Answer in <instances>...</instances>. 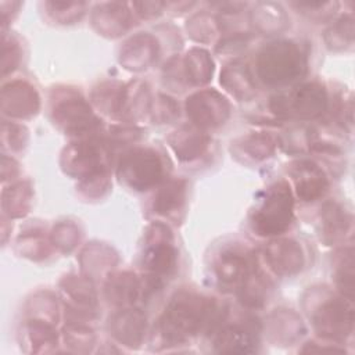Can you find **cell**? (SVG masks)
<instances>
[{"instance_id": "1", "label": "cell", "mask_w": 355, "mask_h": 355, "mask_svg": "<svg viewBox=\"0 0 355 355\" xmlns=\"http://www.w3.org/2000/svg\"><path fill=\"white\" fill-rule=\"evenodd\" d=\"M215 311L212 298L190 291H179L172 297L159 319V333L171 343L194 337L211 320Z\"/></svg>"}, {"instance_id": "8", "label": "cell", "mask_w": 355, "mask_h": 355, "mask_svg": "<svg viewBox=\"0 0 355 355\" xmlns=\"http://www.w3.org/2000/svg\"><path fill=\"white\" fill-rule=\"evenodd\" d=\"M176 248L171 230L161 223H154L147 229L141 265L150 276L162 279L169 275L176 265Z\"/></svg>"}, {"instance_id": "17", "label": "cell", "mask_w": 355, "mask_h": 355, "mask_svg": "<svg viewBox=\"0 0 355 355\" xmlns=\"http://www.w3.org/2000/svg\"><path fill=\"white\" fill-rule=\"evenodd\" d=\"M171 147L182 161L201 157L208 147V136L198 126H182L169 136Z\"/></svg>"}, {"instance_id": "21", "label": "cell", "mask_w": 355, "mask_h": 355, "mask_svg": "<svg viewBox=\"0 0 355 355\" xmlns=\"http://www.w3.org/2000/svg\"><path fill=\"white\" fill-rule=\"evenodd\" d=\"M352 218L338 202H327L322 209V239L331 244L341 240L351 229Z\"/></svg>"}, {"instance_id": "25", "label": "cell", "mask_w": 355, "mask_h": 355, "mask_svg": "<svg viewBox=\"0 0 355 355\" xmlns=\"http://www.w3.org/2000/svg\"><path fill=\"white\" fill-rule=\"evenodd\" d=\"M184 76L187 78V82H191L194 85H202L207 83L214 71L212 60L209 58V54L205 50L201 49H193L187 53L184 58Z\"/></svg>"}, {"instance_id": "9", "label": "cell", "mask_w": 355, "mask_h": 355, "mask_svg": "<svg viewBox=\"0 0 355 355\" xmlns=\"http://www.w3.org/2000/svg\"><path fill=\"white\" fill-rule=\"evenodd\" d=\"M312 323L319 336L327 340H345L352 331V305L345 298L329 297L313 309Z\"/></svg>"}, {"instance_id": "23", "label": "cell", "mask_w": 355, "mask_h": 355, "mask_svg": "<svg viewBox=\"0 0 355 355\" xmlns=\"http://www.w3.org/2000/svg\"><path fill=\"white\" fill-rule=\"evenodd\" d=\"M186 198V182L182 179L165 183L155 194L153 209L155 214L169 216L182 209Z\"/></svg>"}, {"instance_id": "7", "label": "cell", "mask_w": 355, "mask_h": 355, "mask_svg": "<svg viewBox=\"0 0 355 355\" xmlns=\"http://www.w3.org/2000/svg\"><path fill=\"white\" fill-rule=\"evenodd\" d=\"M108 148L104 143L83 140L72 143L62 153V168L82 180L107 173Z\"/></svg>"}, {"instance_id": "4", "label": "cell", "mask_w": 355, "mask_h": 355, "mask_svg": "<svg viewBox=\"0 0 355 355\" xmlns=\"http://www.w3.org/2000/svg\"><path fill=\"white\" fill-rule=\"evenodd\" d=\"M116 175L128 187L144 191L161 182L164 164L155 150L133 148L121 158Z\"/></svg>"}, {"instance_id": "12", "label": "cell", "mask_w": 355, "mask_h": 355, "mask_svg": "<svg viewBox=\"0 0 355 355\" xmlns=\"http://www.w3.org/2000/svg\"><path fill=\"white\" fill-rule=\"evenodd\" d=\"M215 275L218 280L225 286H240L243 280L254 270V257L239 247L225 250L219 254L215 262Z\"/></svg>"}, {"instance_id": "31", "label": "cell", "mask_w": 355, "mask_h": 355, "mask_svg": "<svg viewBox=\"0 0 355 355\" xmlns=\"http://www.w3.org/2000/svg\"><path fill=\"white\" fill-rule=\"evenodd\" d=\"M46 7L49 8V12L54 15L55 19H60L61 22H67L65 14H68L69 19L73 21L76 18H80V15L85 11L86 4L85 3H76V1H51L46 3Z\"/></svg>"}, {"instance_id": "14", "label": "cell", "mask_w": 355, "mask_h": 355, "mask_svg": "<svg viewBox=\"0 0 355 355\" xmlns=\"http://www.w3.org/2000/svg\"><path fill=\"white\" fill-rule=\"evenodd\" d=\"M3 111L11 116H31L39 108V97L32 86L14 82L3 87Z\"/></svg>"}, {"instance_id": "19", "label": "cell", "mask_w": 355, "mask_h": 355, "mask_svg": "<svg viewBox=\"0 0 355 355\" xmlns=\"http://www.w3.org/2000/svg\"><path fill=\"white\" fill-rule=\"evenodd\" d=\"M157 54V42L150 35H137L125 43L121 51V62L128 69L140 71L147 68Z\"/></svg>"}, {"instance_id": "26", "label": "cell", "mask_w": 355, "mask_h": 355, "mask_svg": "<svg viewBox=\"0 0 355 355\" xmlns=\"http://www.w3.org/2000/svg\"><path fill=\"white\" fill-rule=\"evenodd\" d=\"M126 87L116 82H105L93 92L94 104L105 114H116L123 111Z\"/></svg>"}, {"instance_id": "22", "label": "cell", "mask_w": 355, "mask_h": 355, "mask_svg": "<svg viewBox=\"0 0 355 355\" xmlns=\"http://www.w3.org/2000/svg\"><path fill=\"white\" fill-rule=\"evenodd\" d=\"M255 336L241 324H227L216 334L215 347L219 352H254Z\"/></svg>"}, {"instance_id": "28", "label": "cell", "mask_w": 355, "mask_h": 355, "mask_svg": "<svg viewBox=\"0 0 355 355\" xmlns=\"http://www.w3.org/2000/svg\"><path fill=\"white\" fill-rule=\"evenodd\" d=\"M275 139L263 132L252 133L243 140V150L248 154V157L257 161L270 157L275 151Z\"/></svg>"}, {"instance_id": "3", "label": "cell", "mask_w": 355, "mask_h": 355, "mask_svg": "<svg viewBox=\"0 0 355 355\" xmlns=\"http://www.w3.org/2000/svg\"><path fill=\"white\" fill-rule=\"evenodd\" d=\"M294 200L287 182L279 180L268 190L261 207L251 219L252 230L263 237L284 233L293 220Z\"/></svg>"}, {"instance_id": "5", "label": "cell", "mask_w": 355, "mask_h": 355, "mask_svg": "<svg viewBox=\"0 0 355 355\" xmlns=\"http://www.w3.org/2000/svg\"><path fill=\"white\" fill-rule=\"evenodd\" d=\"M327 108V93L319 83H304L288 94H277L270 98V110L280 116L313 119Z\"/></svg>"}, {"instance_id": "11", "label": "cell", "mask_w": 355, "mask_h": 355, "mask_svg": "<svg viewBox=\"0 0 355 355\" xmlns=\"http://www.w3.org/2000/svg\"><path fill=\"white\" fill-rule=\"evenodd\" d=\"M288 173L294 182L295 194L301 201H315L329 189V180L323 169L309 159L293 162L288 168Z\"/></svg>"}, {"instance_id": "2", "label": "cell", "mask_w": 355, "mask_h": 355, "mask_svg": "<svg viewBox=\"0 0 355 355\" xmlns=\"http://www.w3.org/2000/svg\"><path fill=\"white\" fill-rule=\"evenodd\" d=\"M306 71V57L301 47L290 40H275L265 44L257 57L259 79L273 87L295 82Z\"/></svg>"}, {"instance_id": "33", "label": "cell", "mask_w": 355, "mask_h": 355, "mask_svg": "<svg viewBox=\"0 0 355 355\" xmlns=\"http://www.w3.org/2000/svg\"><path fill=\"white\" fill-rule=\"evenodd\" d=\"M28 187H25L24 183L15 184L14 187H11L10 190V207L6 208L8 209L7 212L12 216H19L24 215L28 209V200H29V193L26 190Z\"/></svg>"}, {"instance_id": "29", "label": "cell", "mask_w": 355, "mask_h": 355, "mask_svg": "<svg viewBox=\"0 0 355 355\" xmlns=\"http://www.w3.org/2000/svg\"><path fill=\"white\" fill-rule=\"evenodd\" d=\"M326 40L329 46L333 49L336 47H345V44H351L354 40V19L351 15H345L337 21L334 26H331L326 32Z\"/></svg>"}, {"instance_id": "32", "label": "cell", "mask_w": 355, "mask_h": 355, "mask_svg": "<svg viewBox=\"0 0 355 355\" xmlns=\"http://www.w3.org/2000/svg\"><path fill=\"white\" fill-rule=\"evenodd\" d=\"M187 29H190L191 36H194L197 32H200L197 35L196 40L207 42L216 32V19L208 14H198L191 18L190 28H187Z\"/></svg>"}, {"instance_id": "24", "label": "cell", "mask_w": 355, "mask_h": 355, "mask_svg": "<svg viewBox=\"0 0 355 355\" xmlns=\"http://www.w3.org/2000/svg\"><path fill=\"white\" fill-rule=\"evenodd\" d=\"M269 282L262 273L254 269L240 284V300L250 308L262 306L269 295Z\"/></svg>"}, {"instance_id": "13", "label": "cell", "mask_w": 355, "mask_h": 355, "mask_svg": "<svg viewBox=\"0 0 355 355\" xmlns=\"http://www.w3.org/2000/svg\"><path fill=\"white\" fill-rule=\"evenodd\" d=\"M265 258L275 273L293 276L304 266V254L300 244L294 240H273L265 247Z\"/></svg>"}, {"instance_id": "30", "label": "cell", "mask_w": 355, "mask_h": 355, "mask_svg": "<svg viewBox=\"0 0 355 355\" xmlns=\"http://www.w3.org/2000/svg\"><path fill=\"white\" fill-rule=\"evenodd\" d=\"M65 283V290L79 302H85L86 305H93L96 302V295L93 291L92 284L85 280V279H76V277H69L64 280Z\"/></svg>"}, {"instance_id": "16", "label": "cell", "mask_w": 355, "mask_h": 355, "mask_svg": "<svg viewBox=\"0 0 355 355\" xmlns=\"http://www.w3.org/2000/svg\"><path fill=\"white\" fill-rule=\"evenodd\" d=\"M110 329L115 338L126 345H139L146 329V318L137 309L125 308L110 318Z\"/></svg>"}, {"instance_id": "15", "label": "cell", "mask_w": 355, "mask_h": 355, "mask_svg": "<svg viewBox=\"0 0 355 355\" xmlns=\"http://www.w3.org/2000/svg\"><path fill=\"white\" fill-rule=\"evenodd\" d=\"M105 293L110 302L128 308L133 305L141 295H146L144 280L137 279L129 272L116 273L108 279Z\"/></svg>"}, {"instance_id": "10", "label": "cell", "mask_w": 355, "mask_h": 355, "mask_svg": "<svg viewBox=\"0 0 355 355\" xmlns=\"http://www.w3.org/2000/svg\"><path fill=\"white\" fill-rule=\"evenodd\" d=\"M230 105L216 90H201L186 101V111L198 128H215L229 116Z\"/></svg>"}, {"instance_id": "20", "label": "cell", "mask_w": 355, "mask_h": 355, "mask_svg": "<svg viewBox=\"0 0 355 355\" xmlns=\"http://www.w3.org/2000/svg\"><path fill=\"white\" fill-rule=\"evenodd\" d=\"M220 85L239 100H250L257 93L248 67L240 61H234L223 68Z\"/></svg>"}, {"instance_id": "27", "label": "cell", "mask_w": 355, "mask_h": 355, "mask_svg": "<svg viewBox=\"0 0 355 355\" xmlns=\"http://www.w3.org/2000/svg\"><path fill=\"white\" fill-rule=\"evenodd\" d=\"M354 251L352 247L344 248L340 254L337 269H336V282L348 300L352 298L354 293Z\"/></svg>"}, {"instance_id": "18", "label": "cell", "mask_w": 355, "mask_h": 355, "mask_svg": "<svg viewBox=\"0 0 355 355\" xmlns=\"http://www.w3.org/2000/svg\"><path fill=\"white\" fill-rule=\"evenodd\" d=\"M93 24L98 32L118 36L130 25V10L125 3L98 4L93 14Z\"/></svg>"}, {"instance_id": "6", "label": "cell", "mask_w": 355, "mask_h": 355, "mask_svg": "<svg viewBox=\"0 0 355 355\" xmlns=\"http://www.w3.org/2000/svg\"><path fill=\"white\" fill-rule=\"evenodd\" d=\"M54 122L71 136H85L100 128L90 105L75 92H62L53 104Z\"/></svg>"}]
</instances>
